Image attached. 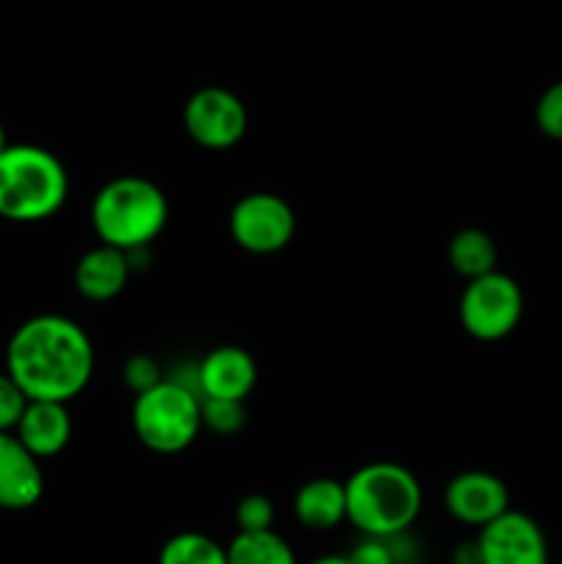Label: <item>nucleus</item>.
<instances>
[{"instance_id":"obj_4","label":"nucleus","mask_w":562,"mask_h":564,"mask_svg":"<svg viewBox=\"0 0 562 564\" xmlns=\"http://www.w3.org/2000/svg\"><path fill=\"white\" fill-rule=\"evenodd\" d=\"M69 196L66 165L36 143H9L0 152V218L11 224H42Z\"/></svg>"},{"instance_id":"obj_3","label":"nucleus","mask_w":562,"mask_h":564,"mask_svg":"<svg viewBox=\"0 0 562 564\" xmlns=\"http://www.w3.org/2000/svg\"><path fill=\"white\" fill-rule=\"evenodd\" d=\"M169 224V198L147 176L105 182L91 202L94 235L102 246L132 253L149 248Z\"/></svg>"},{"instance_id":"obj_15","label":"nucleus","mask_w":562,"mask_h":564,"mask_svg":"<svg viewBox=\"0 0 562 564\" xmlns=\"http://www.w3.org/2000/svg\"><path fill=\"white\" fill-rule=\"evenodd\" d=\"M292 512L298 523L312 532H328L336 529L342 521H347V494L345 482L331 477L309 479L301 485L292 499Z\"/></svg>"},{"instance_id":"obj_14","label":"nucleus","mask_w":562,"mask_h":564,"mask_svg":"<svg viewBox=\"0 0 562 564\" xmlns=\"http://www.w3.org/2000/svg\"><path fill=\"white\" fill-rule=\"evenodd\" d=\"M132 275L130 257L119 248L99 242L97 248L83 253L75 264V290L77 295L91 303H108L125 292Z\"/></svg>"},{"instance_id":"obj_16","label":"nucleus","mask_w":562,"mask_h":564,"mask_svg":"<svg viewBox=\"0 0 562 564\" xmlns=\"http://www.w3.org/2000/svg\"><path fill=\"white\" fill-rule=\"evenodd\" d=\"M446 262L455 270L461 279L474 281L483 275L494 273L496 262H499V248H496L494 237L483 229H461L452 235L450 246H446Z\"/></svg>"},{"instance_id":"obj_25","label":"nucleus","mask_w":562,"mask_h":564,"mask_svg":"<svg viewBox=\"0 0 562 564\" xmlns=\"http://www.w3.org/2000/svg\"><path fill=\"white\" fill-rule=\"evenodd\" d=\"M309 564H350L347 562V556H339V554H328V556H317L314 562Z\"/></svg>"},{"instance_id":"obj_24","label":"nucleus","mask_w":562,"mask_h":564,"mask_svg":"<svg viewBox=\"0 0 562 564\" xmlns=\"http://www.w3.org/2000/svg\"><path fill=\"white\" fill-rule=\"evenodd\" d=\"M350 564H395V551H391L389 540L380 538H364L356 549L347 554Z\"/></svg>"},{"instance_id":"obj_20","label":"nucleus","mask_w":562,"mask_h":564,"mask_svg":"<svg viewBox=\"0 0 562 564\" xmlns=\"http://www.w3.org/2000/svg\"><path fill=\"white\" fill-rule=\"evenodd\" d=\"M275 521V507L268 496L248 494L237 501L235 507V523L242 534L270 532Z\"/></svg>"},{"instance_id":"obj_9","label":"nucleus","mask_w":562,"mask_h":564,"mask_svg":"<svg viewBox=\"0 0 562 564\" xmlns=\"http://www.w3.org/2000/svg\"><path fill=\"white\" fill-rule=\"evenodd\" d=\"M479 564H549V540L532 516L507 510L477 534Z\"/></svg>"},{"instance_id":"obj_19","label":"nucleus","mask_w":562,"mask_h":564,"mask_svg":"<svg viewBox=\"0 0 562 564\" xmlns=\"http://www.w3.org/2000/svg\"><path fill=\"white\" fill-rule=\"evenodd\" d=\"M202 427L215 435H237L246 427V405L237 400H202Z\"/></svg>"},{"instance_id":"obj_13","label":"nucleus","mask_w":562,"mask_h":564,"mask_svg":"<svg viewBox=\"0 0 562 564\" xmlns=\"http://www.w3.org/2000/svg\"><path fill=\"white\" fill-rule=\"evenodd\" d=\"M14 435L39 463L50 460V457L61 455L72 441L69 408L64 402L28 400Z\"/></svg>"},{"instance_id":"obj_11","label":"nucleus","mask_w":562,"mask_h":564,"mask_svg":"<svg viewBox=\"0 0 562 564\" xmlns=\"http://www.w3.org/2000/svg\"><path fill=\"white\" fill-rule=\"evenodd\" d=\"M257 361L237 345H220L209 350L196 367V389L202 400L246 402L257 386Z\"/></svg>"},{"instance_id":"obj_26","label":"nucleus","mask_w":562,"mask_h":564,"mask_svg":"<svg viewBox=\"0 0 562 564\" xmlns=\"http://www.w3.org/2000/svg\"><path fill=\"white\" fill-rule=\"evenodd\" d=\"M6 147H9V141H6V130H3V124H0V152H3Z\"/></svg>"},{"instance_id":"obj_2","label":"nucleus","mask_w":562,"mask_h":564,"mask_svg":"<svg viewBox=\"0 0 562 564\" xmlns=\"http://www.w3.org/2000/svg\"><path fill=\"white\" fill-rule=\"evenodd\" d=\"M347 521L364 538L395 540L417 523L422 512V485L406 466L375 460L350 474L345 482Z\"/></svg>"},{"instance_id":"obj_23","label":"nucleus","mask_w":562,"mask_h":564,"mask_svg":"<svg viewBox=\"0 0 562 564\" xmlns=\"http://www.w3.org/2000/svg\"><path fill=\"white\" fill-rule=\"evenodd\" d=\"M25 405L28 397L22 394L20 386L9 378V372H0V433H14Z\"/></svg>"},{"instance_id":"obj_22","label":"nucleus","mask_w":562,"mask_h":564,"mask_svg":"<svg viewBox=\"0 0 562 564\" xmlns=\"http://www.w3.org/2000/svg\"><path fill=\"white\" fill-rule=\"evenodd\" d=\"M121 380H125L127 389L138 397L143 394V391L163 383V372H160V364L154 361L152 356H147V352H136V356L127 358L125 367H121Z\"/></svg>"},{"instance_id":"obj_18","label":"nucleus","mask_w":562,"mask_h":564,"mask_svg":"<svg viewBox=\"0 0 562 564\" xmlns=\"http://www.w3.org/2000/svg\"><path fill=\"white\" fill-rule=\"evenodd\" d=\"M158 564H229L226 545L202 532H180L165 540Z\"/></svg>"},{"instance_id":"obj_8","label":"nucleus","mask_w":562,"mask_h":564,"mask_svg":"<svg viewBox=\"0 0 562 564\" xmlns=\"http://www.w3.org/2000/svg\"><path fill=\"white\" fill-rule=\"evenodd\" d=\"M185 132L209 152L237 147L248 130V110L235 91L220 86L198 88L187 97L182 110Z\"/></svg>"},{"instance_id":"obj_12","label":"nucleus","mask_w":562,"mask_h":564,"mask_svg":"<svg viewBox=\"0 0 562 564\" xmlns=\"http://www.w3.org/2000/svg\"><path fill=\"white\" fill-rule=\"evenodd\" d=\"M44 496L42 463L17 441L14 433H0V510H31Z\"/></svg>"},{"instance_id":"obj_1","label":"nucleus","mask_w":562,"mask_h":564,"mask_svg":"<svg viewBox=\"0 0 562 564\" xmlns=\"http://www.w3.org/2000/svg\"><path fill=\"white\" fill-rule=\"evenodd\" d=\"M6 372L28 400L69 402L94 375V345L64 314H36L11 334Z\"/></svg>"},{"instance_id":"obj_6","label":"nucleus","mask_w":562,"mask_h":564,"mask_svg":"<svg viewBox=\"0 0 562 564\" xmlns=\"http://www.w3.org/2000/svg\"><path fill=\"white\" fill-rule=\"evenodd\" d=\"M457 314L466 334L477 341L507 339L523 317V292L512 275L494 270L466 281Z\"/></svg>"},{"instance_id":"obj_17","label":"nucleus","mask_w":562,"mask_h":564,"mask_svg":"<svg viewBox=\"0 0 562 564\" xmlns=\"http://www.w3.org/2000/svg\"><path fill=\"white\" fill-rule=\"evenodd\" d=\"M226 556L229 564H298L295 551L273 529L257 534L237 532V538L226 545Z\"/></svg>"},{"instance_id":"obj_27","label":"nucleus","mask_w":562,"mask_h":564,"mask_svg":"<svg viewBox=\"0 0 562 564\" xmlns=\"http://www.w3.org/2000/svg\"><path fill=\"white\" fill-rule=\"evenodd\" d=\"M560 564H562V562H560Z\"/></svg>"},{"instance_id":"obj_21","label":"nucleus","mask_w":562,"mask_h":564,"mask_svg":"<svg viewBox=\"0 0 562 564\" xmlns=\"http://www.w3.org/2000/svg\"><path fill=\"white\" fill-rule=\"evenodd\" d=\"M534 124L551 141H562V80L551 83L534 105Z\"/></svg>"},{"instance_id":"obj_10","label":"nucleus","mask_w":562,"mask_h":564,"mask_svg":"<svg viewBox=\"0 0 562 564\" xmlns=\"http://www.w3.org/2000/svg\"><path fill=\"white\" fill-rule=\"evenodd\" d=\"M444 507L455 521L483 529L510 510V490L488 471H463L446 485Z\"/></svg>"},{"instance_id":"obj_7","label":"nucleus","mask_w":562,"mask_h":564,"mask_svg":"<svg viewBox=\"0 0 562 564\" xmlns=\"http://www.w3.org/2000/svg\"><path fill=\"white\" fill-rule=\"evenodd\" d=\"M229 235L242 251L270 257L295 237V213L275 193H248L231 207Z\"/></svg>"},{"instance_id":"obj_5","label":"nucleus","mask_w":562,"mask_h":564,"mask_svg":"<svg viewBox=\"0 0 562 564\" xmlns=\"http://www.w3.org/2000/svg\"><path fill=\"white\" fill-rule=\"evenodd\" d=\"M132 430L154 455H180L202 433V397L182 380H163L136 397Z\"/></svg>"}]
</instances>
